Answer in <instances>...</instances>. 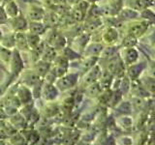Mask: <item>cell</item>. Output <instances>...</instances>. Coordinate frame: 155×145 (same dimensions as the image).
Wrapping results in <instances>:
<instances>
[{
  "mask_svg": "<svg viewBox=\"0 0 155 145\" xmlns=\"http://www.w3.org/2000/svg\"><path fill=\"white\" fill-rule=\"evenodd\" d=\"M45 43L55 48L57 51L61 50L63 47L67 46V38L56 27L48 28L45 33Z\"/></svg>",
  "mask_w": 155,
  "mask_h": 145,
  "instance_id": "1",
  "label": "cell"
},
{
  "mask_svg": "<svg viewBox=\"0 0 155 145\" xmlns=\"http://www.w3.org/2000/svg\"><path fill=\"white\" fill-rule=\"evenodd\" d=\"M9 71L14 76L19 77L22 71L24 70V62L21 55V51H18L17 48H14L12 52L11 59L9 62Z\"/></svg>",
  "mask_w": 155,
  "mask_h": 145,
  "instance_id": "2",
  "label": "cell"
},
{
  "mask_svg": "<svg viewBox=\"0 0 155 145\" xmlns=\"http://www.w3.org/2000/svg\"><path fill=\"white\" fill-rule=\"evenodd\" d=\"M79 76L78 74H73V72H66L64 76H62L59 79H57L54 84L59 91H66L73 88L78 82Z\"/></svg>",
  "mask_w": 155,
  "mask_h": 145,
  "instance_id": "3",
  "label": "cell"
},
{
  "mask_svg": "<svg viewBox=\"0 0 155 145\" xmlns=\"http://www.w3.org/2000/svg\"><path fill=\"white\" fill-rule=\"evenodd\" d=\"M37 2V1H36ZM29 2L27 8V19L28 21H43V18L45 16L46 9L44 7V4Z\"/></svg>",
  "mask_w": 155,
  "mask_h": 145,
  "instance_id": "4",
  "label": "cell"
},
{
  "mask_svg": "<svg viewBox=\"0 0 155 145\" xmlns=\"http://www.w3.org/2000/svg\"><path fill=\"white\" fill-rule=\"evenodd\" d=\"M12 32H27L28 29V19L21 13L18 16L9 18L7 22Z\"/></svg>",
  "mask_w": 155,
  "mask_h": 145,
  "instance_id": "5",
  "label": "cell"
},
{
  "mask_svg": "<svg viewBox=\"0 0 155 145\" xmlns=\"http://www.w3.org/2000/svg\"><path fill=\"white\" fill-rule=\"evenodd\" d=\"M58 95H59V90H58L56 85L54 83H50V82H46L44 80L41 98L48 103H50V102L55 101Z\"/></svg>",
  "mask_w": 155,
  "mask_h": 145,
  "instance_id": "6",
  "label": "cell"
},
{
  "mask_svg": "<svg viewBox=\"0 0 155 145\" xmlns=\"http://www.w3.org/2000/svg\"><path fill=\"white\" fill-rule=\"evenodd\" d=\"M18 79H19V81L21 82V84L29 87V88H32L39 80L42 79L32 69L26 70V71L23 70Z\"/></svg>",
  "mask_w": 155,
  "mask_h": 145,
  "instance_id": "7",
  "label": "cell"
},
{
  "mask_svg": "<svg viewBox=\"0 0 155 145\" xmlns=\"http://www.w3.org/2000/svg\"><path fill=\"white\" fill-rule=\"evenodd\" d=\"M16 96H17V98L19 101V103H21V105L30 104L32 99H33L31 89L29 88V87L23 85V84H21L18 86Z\"/></svg>",
  "mask_w": 155,
  "mask_h": 145,
  "instance_id": "8",
  "label": "cell"
},
{
  "mask_svg": "<svg viewBox=\"0 0 155 145\" xmlns=\"http://www.w3.org/2000/svg\"><path fill=\"white\" fill-rule=\"evenodd\" d=\"M15 48L21 52H28L29 46L27 43L26 32H16L15 33Z\"/></svg>",
  "mask_w": 155,
  "mask_h": 145,
  "instance_id": "9",
  "label": "cell"
},
{
  "mask_svg": "<svg viewBox=\"0 0 155 145\" xmlns=\"http://www.w3.org/2000/svg\"><path fill=\"white\" fill-rule=\"evenodd\" d=\"M48 27L46 26V24L44 23L42 21H28V29L27 32H30L33 34H36L39 36L45 35V33L48 30Z\"/></svg>",
  "mask_w": 155,
  "mask_h": 145,
  "instance_id": "10",
  "label": "cell"
},
{
  "mask_svg": "<svg viewBox=\"0 0 155 145\" xmlns=\"http://www.w3.org/2000/svg\"><path fill=\"white\" fill-rule=\"evenodd\" d=\"M51 63H48V62H46L40 59L39 61L33 63V67L31 69L35 72L41 79H44L45 76L48 72V71L51 70Z\"/></svg>",
  "mask_w": 155,
  "mask_h": 145,
  "instance_id": "11",
  "label": "cell"
},
{
  "mask_svg": "<svg viewBox=\"0 0 155 145\" xmlns=\"http://www.w3.org/2000/svg\"><path fill=\"white\" fill-rule=\"evenodd\" d=\"M118 38V33L116 31V29L114 27H108L104 31V33L102 34V39L103 41L109 45H111L114 44Z\"/></svg>",
  "mask_w": 155,
  "mask_h": 145,
  "instance_id": "12",
  "label": "cell"
},
{
  "mask_svg": "<svg viewBox=\"0 0 155 145\" xmlns=\"http://www.w3.org/2000/svg\"><path fill=\"white\" fill-rule=\"evenodd\" d=\"M57 54H58V51L55 50V48H53L52 47L48 46L46 44L41 59L46 62H48V63H52L53 60L55 59V57L57 56Z\"/></svg>",
  "mask_w": 155,
  "mask_h": 145,
  "instance_id": "13",
  "label": "cell"
},
{
  "mask_svg": "<svg viewBox=\"0 0 155 145\" xmlns=\"http://www.w3.org/2000/svg\"><path fill=\"white\" fill-rule=\"evenodd\" d=\"M4 9H5V12H6L9 18L17 17L21 13V10H19L18 5L17 4V2L15 1V0H12V1H10V2L5 4Z\"/></svg>",
  "mask_w": 155,
  "mask_h": 145,
  "instance_id": "14",
  "label": "cell"
},
{
  "mask_svg": "<svg viewBox=\"0 0 155 145\" xmlns=\"http://www.w3.org/2000/svg\"><path fill=\"white\" fill-rule=\"evenodd\" d=\"M0 45H2L5 47H8L10 50H14L15 48V33L11 32L8 34H4Z\"/></svg>",
  "mask_w": 155,
  "mask_h": 145,
  "instance_id": "15",
  "label": "cell"
},
{
  "mask_svg": "<svg viewBox=\"0 0 155 145\" xmlns=\"http://www.w3.org/2000/svg\"><path fill=\"white\" fill-rule=\"evenodd\" d=\"M13 50H10L8 47H5L0 45V61H1L5 66L9 65L10 59H11Z\"/></svg>",
  "mask_w": 155,
  "mask_h": 145,
  "instance_id": "16",
  "label": "cell"
},
{
  "mask_svg": "<svg viewBox=\"0 0 155 145\" xmlns=\"http://www.w3.org/2000/svg\"><path fill=\"white\" fill-rule=\"evenodd\" d=\"M26 38H27V43H28V46H29V48H30V50L38 47L42 42L41 36L30 33V32H26Z\"/></svg>",
  "mask_w": 155,
  "mask_h": 145,
  "instance_id": "17",
  "label": "cell"
},
{
  "mask_svg": "<svg viewBox=\"0 0 155 145\" xmlns=\"http://www.w3.org/2000/svg\"><path fill=\"white\" fill-rule=\"evenodd\" d=\"M147 26H148V24L147 25V23H136L130 27L129 32L131 35H133V36H139L145 31V29H147Z\"/></svg>",
  "mask_w": 155,
  "mask_h": 145,
  "instance_id": "18",
  "label": "cell"
},
{
  "mask_svg": "<svg viewBox=\"0 0 155 145\" xmlns=\"http://www.w3.org/2000/svg\"><path fill=\"white\" fill-rule=\"evenodd\" d=\"M8 21H9V17L7 16L6 12H5L4 6L0 4V25L7 24Z\"/></svg>",
  "mask_w": 155,
  "mask_h": 145,
  "instance_id": "19",
  "label": "cell"
},
{
  "mask_svg": "<svg viewBox=\"0 0 155 145\" xmlns=\"http://www.w3.org/2000/svg\"><path fill=\"white\" fill-rule=\"evenodd\" d=\"M136 43L135 41V36L133 35H129L126 37L124 40H123V46L126 47H131V46H134V44Z\"/></svg>",
  "mask_w": 155,
  "mask_h": 145,
  "instance_id": "20",
  "label": "cell"
},
{
  "mask_svg": "<svg viewBox=\"0 0 155 145\" xmlns=\"http://www.w3.org/2000/svg\"><path fill=\"white\" fill-rule=\"evenodd\" d=\"M80 1H81V0H66V3L72 5V6H75V5L78 4Z\"/></svg>",
  "mask_w": 155,
  "mask_h": 145,
  "instance_id": "21",
  "label": "cell"
},
{
  "mask_svg": "<svg viewBox=\"0 0 155 145\" xmlns=\"http://www.w3.org/2000/svg\"><path fill=\"white\" fill-rule=\"evenodd\" d=\"M51 1H52V5H55V4H67L66 0H51Z\"/></svg>",
  "mask_w": 155,
  "mask_h": 145,
  "instance_id": "22",
  "label": "cell"
},
{
  "mask_svg": "<svg viewBox=\"0 0 155 145\" xmlns=\"http://www.w3.org/2000/svg\"><path fill=\"white\" fill-rule=\"evenodd\" d=\"M10 1H12V0H0V4L3 5V6H4L5 4L8 3V2H10Z\"/></svg>",
  "mask_w": 155,
  "mask_h": 145,
  "instance_id": "23",
  "label": "cell"
},
{
  "mask_svg": "<svg viewBox=\"0 0 155 145\" xmlns=\"http://www.w3.org/2000/svg\"><path fill=\"white\" fill-rule=\"evenodd\" d=\"M3 35H4V33H3V31H2L1 27H0V42H1V40H2V38H3Z\"/></svg>",
  "mask_w": 155,
  "mask_h": 145,
  "instance_id": "24",
  "label": "cell"
}]
</instances>
